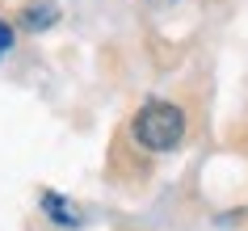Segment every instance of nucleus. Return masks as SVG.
I'll return each instance as SVG.
<instances>
[{
    "label": "nucleus",
    "instance_id": "f257e3e1",
    "mask_svg": "<svg viewBox=\"0 0 248 231\" xmlns=\"http://www.w3.org/2000/svg\"><path fill=\"white\" fill-rule=\"evenodd\" d=\"M131 135L143 152H172L185 139V109L172 101H143L131 118Z\"/></svg>",
    "mask_w": 248,
    "mask_h": 231
},
{
    "label": "nucleus",
    "instance_id": "f03ea898",
    "mask_svg": "<svg viewBox=\"0 0 248 231\" xmlns=\"http://www.w3.org/2000/svg\"><path fill=\"white\" fill-rule=\"evenodd\" d=\"M17 17H21V26H26L30 34H42V30H51L55 21H59V4H55V0H30Z\"/></svg>",
    "mask_w": 248,
    "mask_h": 231
},
{
    "label": "nucleus",
    "instance_id": "7ed1b4c3",
    "mask_svg": "<svg viewBox=\"0 0 248 231\" xmlns=\"http://www.w3.org/2000/svg\"><path fill=\"white\" fill-rule=\"evenodd\" d=\"M42 210L51 215V223H59V227H80V210L67 198H59V193H42Z\"/></svg>",
    "mask_w": 248,
    "mask_h": 231
},
{
    "label": "nucleus",
    "instance_id": "20e7f679",
    "mask_svg": "<svg viewBox=\"0 0 248 231\" xmlns=\"http://www.w3.org/2000/svg\"><path fill=\"white\" fill-rule=\"evenodd\" d=\"M9 46H13V26H9V21L0 17V55L9 51Z\"/></svg>",
    "mask_w": 248,
    "mask_h": 231
}]
</instances>
